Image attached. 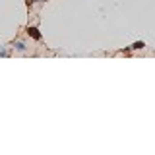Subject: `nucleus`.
<instances>
[{
    "label": "nucleus",
    "mask_w": 155,
    "mask_h": 155,
    "mask_svg": "<svg viewBox=\"0 0 155 155\" xmlns=\"http://www.w3.org/2000/svg\"><path fill=\"white\" fill-rule=\"evenodd\" d=\"M25 4H27V6H29V8H31V6H33V4H35V0H25Z\"/></svg>",
    "instance_id": "39448f33"
},
{
    "label": "nucleus",
    "mask_w": 155,
    "mask_h": 155,
    "mask_svg": "<svg viewBox=\"0 0 155 155\" xmlns=\"http://www.w3.org/2000/svg\"><path fill=\"white\" fill-rule=\"evenodd\" d=\"M14 47H16V48H18V51H19V52H25V48H27V47H25V45H23V43H21V41H14Z\"/></svg>",
    "instance_id": "7ed1b4c3"
},
{
    "label": "nucleus",
    "mask_w": 155,
    "mask_h": 155,
    "mask_svg": "<svg viewBox=\"0 0 155 155\" xmlns=\"http://www.w3.org/2000/svg\"><path fill=\"white\" fill-rule=\"evenodd\" d=\"M143 47H145L143 41H136V43H132V45H130V48H132V51H142Z\"/></svg>",
    "instance_id": "f03ea898"
},
{
    "label": "nucleus",
    "mask_w": 155,
    "mask_h": 155,
    "mask_svg": "<svg viewBox=\"0 0 155 155\" xmlns=\"http://www.w3.org/2000/svg\"><path fill=\"white\" fill-rule=\"evenodd\" d=\"M25 33H27V35L33 39V41H41V39H43L41 31H39V29H37L35 25H27V27H25Z\"/></svg>",
    "instance_id": "f257e3e1"
},
{
    "label": "nucleus",
    "mask_w": 155,
    "mask_h": 155,
    "mask_svg": "<svg viewBox=\"0 0 155 155\" xmlns=\"http://www.w3.org/2000/svg\"><path fill=\"white\" fill-rule=\"evenodd\" d=\"M8 54V51H6V48H0V56H6Z\"/></svg>",
    "instance_id": "20e7f679"
}]
</instances>
